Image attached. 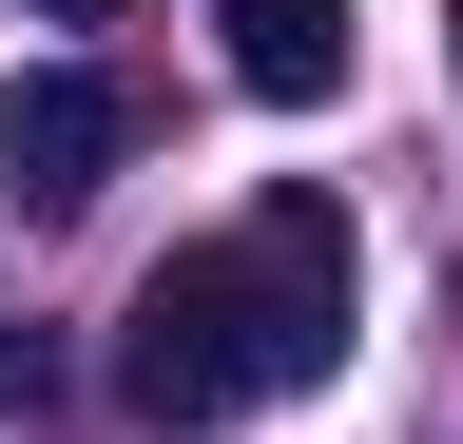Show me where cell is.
I'll return each mask as SVG.
<instances>
[{"label": "cell", "instance_id": "5b68a950", "mask_svg": "<svg viewBox=\"0 0 463 444\" xmlns=\"http://www.w3.org/2000/svg\"><path fill=\"white\" fill-rule=\"evenodd\" d=\"M39 20H97V0H39Z\"/></svg>", "mask_w": 463, "mask_h": 444}, {"label": "cell", "instance_id": "277c9868", "mask_svg": "<svg viewBox=\"0 0 463 444\" xmlns=\"http://www.w3.org/2000/svg\"><path fill=\"white\" fill-rule=\"evenodd\" d=\"M39 386H58V348H39V328H0V406H39Z\"/></svg>", "mask_w": 463, "mask_h": 444}, {"label": "cell", "instance_id": "7a4b0ae2", "mask_svg": "<svg viewBox=\"0 0 463 444\" xmlns=\"http://www.w3.org/2000/svg\"><path fill=\"white\" fill-rule=\"evenodd\" d=\"M116 155H136V97H116L97 59H39V78H0V175H20L39 213H78Z\"/></svg>", "mask_w": 463, "mask_h": 444}, {"label": "cell", "instance_id": "6da1fadb", "mask_svg": "<svg viewBox=\"0 0 463 444\" xmlns=\"http://www.w3.org/2000/svg\"><path fill=\"white\" fill-rule=\"evenodd\" d=\"M347 290H367V251H347L328 194H251L213 251H174L136 309H116V406L136 425H232V406H289V386L347 367Z\"/></svg>", "mask_w": 463, "mask_h": 444}, {"label": "cell", "instance_id": "8992f818", "mask_svg": "<svg viewBox=\"0 0 463 444\" xmlns=\"http://www.w3.org/2000/svg\"><path fill=\"white\" fill-rule=\"evenodd\" d=\"M444 59H463V0H444Z\"/></svg>", "mask_w": 463, "mask_h": 444}, {"label": "cell", "instance_id": "3957f363", "mask_svg": "<svg viewBox=\"0 0 463 444\" xmlns=\"http://www.w3.org/2000/svg\"><path fill=\"white\" fill-rule=\"evenodd\" d=\"M232 20V78L251 97H328L347 78V0H213Z\"/></svg>", "mask_w": 463, "mask_h": 444}]
</instances>
